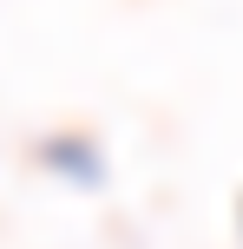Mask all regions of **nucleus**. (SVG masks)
<instances>
[{
  "label": "nucleus",
  "instance_id": "nucleus-1",
  "mask_svg": "<svg viewBox=\"0 0 243 249\" xmlns=\"http://www.w3.org/2000/svg\"><path fill=\"white\" fill-rule=\"evenodd\" d=\"M39 158L53 164V171H66V177H99L92 164H99V151L86 144V138H46L39 144Z\"/></svg>",
  "mask_w": 243,
  "mask_h": 249
}]
</instances>
